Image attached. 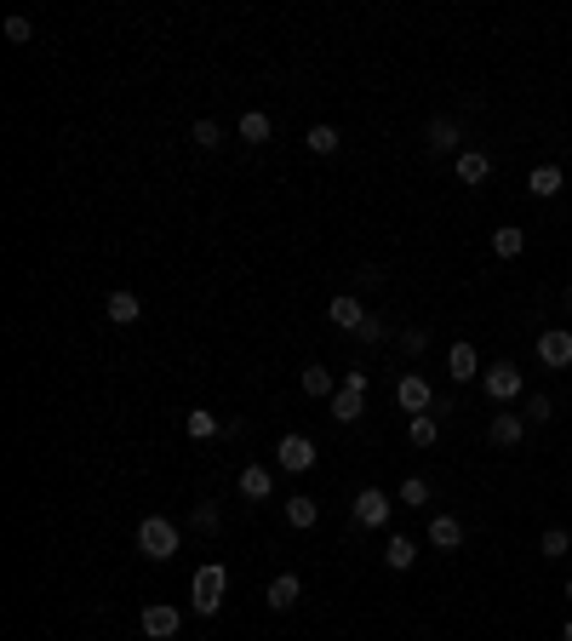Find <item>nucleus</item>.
Returning <instances> with one entry per match:
<instances>
[{"mask_svg":"<svg viewBox=\"0 0 572 641\" xmlns=\"http://www.w3.org/2000/svg\"><path fill=\"white\" fill-rule=\"evenodd\" d=\"M224 595H229V567L224 562L195 567V579H189V607H195L201 618H212V613L224 607Z\"/></svg>","mask_w":572,"mask_h":641,"instance_id":"1","label":"nucleus"},{"mask_svg":"<svg viewBox=\"0 0 572 641\" xmlns=\"http://www.w3.org/2000/svg\"><path fill=\"white\" fill-rule=\"evenodd\" d=\"M138 555H150V562H172V555H178L172 516H143L138 521Z\"/></svg>","mask_w":572,"mask_h":641,"instance_id":"2","label":"nucleus"},{"mask_svg":"<svg viewBox=\"0 0 572 641\" xmlns=\"http://www.w3.org/2000/svg\"><path fill=\"white\" fill-rule=\"evenodd\" d=\"M521 367H510V361H498V367H486L481 373V390H486V401L493 407H510V401H521Z\"/></svg>","mask_w":572,"mask_h":641,"instance_id":"3","label":"nucleus"},{"mask_svg":"<svg viewBox=\"0 0 572 641\" xmlns=\"http://www.w3.org/2000/svg\"><path fill=\"white\" fill-rule=\"evenodd\" d=\"M361 407H367V373H344V384H338V395H332V418L338 424H355L361 418Z\"/></svg>","mask_w":572,"mask_h":641,"instance_id":"4","label":"nucleus"},{"mask_svg":"<svg viewBox=\"0 0 572 641\" xmlns=\"http://www.w3.org/2000/svg\"><path fill=\"white\" fill-rule=\"evenodd\" d=\"M390 510H395V499L384 493V487H361L355 504H349V516H355V527H384Z\"/></svg>","mask_w":572,"mask_h":641,"instance_id":"5","label":"nucleus"},{"mask_svg":"<svg viewBox=\"0 0 572 641\" xmlns=\"http://www.w3.org/2000/svg\"><path fill=\"white\" fill-rule=\"evenodd\" d=\"M315 458H321V453H315L309 436H281V441H275V464H281L286 476H304V469H315Z\"/></svg>","mask_w":572,"mask_h":641,"instance_id":"6","label":"nucleus"},{"mask_svg":"<svg viewBox=\"0 0 572 641\" xmlns=\"http://www.w3.org/2000/svg\"><path fill=\"white\" fill-rule=\"evenodd\" d=\"M138 625H143V636H150V641H172V636L183 630V613H178L172 602H150Z\"/></svg>","mask_w":572,"mask_h":641,"instance_id":"7","label":"nucleus"},{"mask_svg":"<svg viewBox=\"0 0 572 641\" xmlns=\"http://www.w3.org/2000/svg\"><path fill=\"white\" fill-rule=\"evenodd\" d=\"M538 361L544 367H572V332L567 327H549V332H538Z\"/></svg>","mask_w":572,"mask_h":641,"instance_id":"8","label":"nucleus"},{"mask_svg":"<svg viewBox=\"0 0 572 641\" xmlns=\"http://www.w3.org/2000/svg\"><path fill=\"white\" fill-rule=\"evenodd\" d=\"M327 320H332V327H344V332H361L367 327V310H361V298H355V292H338L332 304H327Z\"/></svg>","mask_w":572,"mask_h":641,"instance_id":"9","label":"nucleus"},{"mask_svg":"<svg viewBox=\"0 0 572 641\" xmlns=\"http://www.w3.org/2000/svg\"><path fill=\"white\" fill-rule=\"evenodd\" d=\"M430 401H435V395H430V384H423L418 373H407V378L395 384V407H400V413L418 418V413H430Z\"/></svg>","mask_w":572,"mask_h":641,"instance_id":"10","label":"nucleus"},{"mask_svg":"<svg viewBox=\"0 0 572 641\" xmlns=\"http://www.w3.org/2000/svg\"><path fill=\"white\" fill-rule=\"evenodd\" d=\"M521 436H526V418H521V413H493V424H486V441L504 447V453H510V447H521Z\"/></svg>","mask_w":572,"mask_h":641,"instance_id":"11","label":"nucleus"},{"mask_svg":"<svg viewBox=\"0 0 572 641\" xmlns=\"http://www.w3.org/2000/svg\"><path fill=\"white\" fill-rule=\"evenodd\" d=\"M298 595H304L298 573H275V579H269V590H264V602H269L275 613H292V607H298Z\"/></svg>","mask_w":572,"mask_h":641,"instance_id":"12","label":"nucleus"},{"mask_svg":"<svg viewBox=\"0 0 572 641\" xmlns=\"http://www.w3.org/2000/svg\"><path fill=\"white\" fill-rule=\"evenodd\" d=\"M561 189H567L561 166H533V173H526V195H533V201H556Z\"/></svg>","mask_w":572,"mask_h":641,"instance_id":"13","label":"nucleus"},{"mask_svg":"<svg viewBox=\"0 0 572 641\" xmlns=\"http://www.w3.org/2000/svg\"><path fill=\"white\" fill-rule=\"evenodd\" d=\"M452 173H458V184H486V178H493V155H481V149H458Z\"/></svg>","mask_w":572,"mask_h":641,"instance_id":"14","label":"nucleus"},{"mask_svg":"<svg viewBox=\"0 0 572 641\" xmlns=\"http://www.w3.org/2000/svg\"><path fill=\"white\" fill-rule=\"evenodd\" d=\"M269 493H275V469H269V464H246V469H241V499L264 504Z\"/></svg>","mask_w":572,"mask_h":641,"instance_id":"15","label":"nucleus"},{"mask_svg":"<svg viewBox=\"0 0 572 641\" xmlns=\"http://www.w3.org/2000/svg\"><path fill=\"white\" fill-rule=\"evenodd\" d=\"M430 544L447 550V555L463 550V521H458V516H430Z\"/></svg>","mask_w":572,"mask_h":641,"instance_id":"16","label":"nucleus"},{"mask_svg":"<svg viewBox=\"0 0 572 641\" xmlns=\"http://www.w3.org/2000/svg\"><path fill=\"white\" fill-rule=\"evenodd\" d=\"M103 310H109V320H115V327H138V320H143V304H138V292H109V304H103Z\"/></svg>","mask_w":572,"mask_h":641,"instance_id":"17","label":"nucleus"},{"mask_svg":"<svg viewBox=\"0 0 572 641\" xmlns=\"http://www.w3.org/2000/svg\"><path fill=\"white\" fill-rule=\"evenodd\" d=\"M447 373H452L458 384H470V378L481 373V361H475V344H452V350H447Z\"/></svg>","mask_w":572,"mask_h":641,"instance_id":"18","label":"nucleus"},{"mask_svg":"<svg viewBox=\"0 0 572 641\" xmlns=\"http://www.w3.org/2000/svg\"><path fill=\"white\" fill-rule=\"evenodd\" d=\"M298 390H304V395H315V401H332V395H338V384H332V373H327V367H304V373H298Z\"/></svg>","mask_w":572,"mask_h":641,"instance_id":"19","label":"nucleus"},{"mask_svg":"<svg viewBox=\"0 0 572 641\" xmlns=\"http://www.w3.org/2000/svg\"><path fill=\"white\" fill-rule=\"evenodd\" d=\"M423 149H430V155H452V149H458V121H430Z\"/></svg>","mask_w":572,"mask_h":641,"instance_id":"20","label":"nucleus"},{"mask_svg":"<svg viewBox=\"0 0 572 641\" xmlns=\"http://www.w3.org/2000/svg\"><path fill=\"white\" fill-rule=\"evenodd\" d=\"M315 521H321V504H315V499H286V527H298V532H309Z\"/></svg>","mask_w":572,"mask_h":641,"instance_id":"21","label":"nucleus"},{"mask_svg":"<svg viewBox=\"0 0 572 641\" xmlns=\"http://www.w3.org/2000/svg\"><path fill=\"white\" fill-rule=\"evenodd\" d=\"M412 562H418V544H412V539H400V532H395V539L384 544V567H390V573H407Z\"/></svg>","mask_w":572,"mask_h":641,"instance_id":"22","label":"nucleus"},{"mask_svg":"<svg viewBox=\"0 0 572 641\" xmlns=\"http://www.w3.org/2000/svg\"><path fill=\"white\" fill-rule=\"evenodd\" d=\"M304 143H309V155H338V143H344V132H338V126H327V121H315Z\"/></svg>","mask_w":572,"mask_h":641,"instance_id":"23","label":"nucleus"},{"mask_svg":"<svg viewBox=\"0 0 572 641\" xmlns=\"http://www.w3.org/2000/svg\"><path fill=\"white\" fill-rule=\"evenodd\" d=\"M269 138H275L269 115H264V110H246V115H241V143H269Z\"/></svg>","mask_w":572,"mask_h":641,"instance_id":"24","label":"nucleus"},{"mask_svg":"<svg viewBox=\"0 0 572 641\" xmlns=\"http://www.w3.org/2000/svg\"><path fill=\"white\" fill-rule=\"evenodd\" d=\"M567 550H572V532H567V527H544V539H538V555H544V562H561Z\"/></svg>","mask_w":572,"mask_h":641,"instance_id":"25","label":"nucleus"},{"mask_svg":"<svg viewBox=\"0 0 572 641\" xmlns=\"http://www.w3.org/2000/svg\"><path fill=\"white\" fill-rule=\"evenodd\" d=\"M407 441H412V447H435V441H441V424H435V413H418V418L407 424Z\"/></svg>","mask_w":572,"mask_h":641,"instance_id":"26","label":"nucleus"},{"mask_svg":"<svg viewBox=\"0 0 572 641\" xmlns=\"http://www.w3.org/2000/svg\"><path fill=\"white\" fill-rule=\"evenodd\" d=\"M521 247H526V235H521L515 224H504V229H493V252H498V258H521Z\"/></svg>","mask_w":572,"mask_h":641,"instance_id":"27","label":"nucleus"},{"mask_svg":"<svg viewBox=\"0 0 572 641\" xmlns=\"http://www.w3.org/2000/svg\"><path fill=\"white\" fill-rule=\"evenodd\" d=\"M189 527H195V532H218V527H224V510L206 499V504H195V510H189Z\"/></svg>","mask_w":572,"mask_h":641,"instance_id":"28","label":"nucleus"},{"mask_svg":"<svg viewBox=\"0 0 572 641\" xmlns=\"http://www.w3.org/2000/svg\"><path fill=\"white\" fill-rule=\"evenodd\" d=\"M183 430H189V436H195V441H212V436H218V418H212L206 407H195V413H189V418H183Z\"/></svg>","mask_w":572,"mask_h":641,"instance_id":"29","label":"nucleus"},{"mask_svg":"<svg viewBox=\"0 0 572 641\" xmlns=\"http://www.w3.org/2000/svg\"><path fill=\"white\" fill-rule=\"evenodd\" d=\"M400 504H407V510H423V504H430V481H423V476H407V481H400Z\"/></svg>","mask_w":572,"mask_h":641,"instance_id":"30","label":"nucleus"},{"mask_svg":"<svg viewBox=\"0 0 572 641\" xmlns=\"http://www.w3.org/2000/svg\"><path fill=\"white\" fill-rule=\"evenodd\" d=\"M189 138H195L201 149H218V138H224V132H218V121H195V126H189Z\"/></svg>","mask_w":572,"mask_h":641,"instance_id":"31","label":"nucleus"},{"mask_svg":"<svg viewBox=\"0 0 572 641\" xmlns=\"http://www.w3.org/2000/svg\"><path fill=\"white\" fill-rule=\"evenodd\" d=\"M6 40L24 47V40H35V24H29V17H6Z\"/></svg>","mask_w":572,"mask_h":641,"instance_id":"32","label":"nucleus"},{"mask_svg":"<svg viewBox=\"0 0 572 641\" xmlns=\"http://www.w3.org/2000/svg\"><path fill=\"white\" fill-rule=\"evenodd\" d=\"M423 344H430V332H423V327H407V332H400V350H407V355H423Z\"/></svg>","mask_w":572,"mask_h":641,"instance_id":"33","label":"nucleus"},{"mask_svg":"<svg viewBox=\"0 0 572 641\" xmlns=\"http://www.w3.org/2000/svg\"><path fill=\"white\" fill-rule=\"evenodd\" d=\"M355 338H367V344H384V338H390V327H384V320H378V315H367V327L355 332Z\"/></svg>","mask_w":572,"mask_h":641,"instance_id":"34","label":"nucleus"},{"mask_svg":"<svg viewBox=\"0 0 572 641\" xmlns=\"http://www.w3.org/2000/svg\"><path fill=\"white\" fill-rule=\"evenodd\" d=\"M526 418H556V401H549V395H533V401H526Z\"/></svg>","mask_w":572,"mask_h":641,"instance_id":"35","label":"nucleus"},{"mask_svg":"<svg viewBox=\"0 0 572 641\" xmlns=\"http://www.w3.org/2000/svg\"><path fill=\"white\" fill-rule=\"evenodd\" d=\"M355 281H361V287H384V269H378V264H367L361 275H355Z\"/></svg>","mask_w":572,"mask_h":641,"instance_id":"36","label":"nucleus"},{"mask_svg":"<svg viewBox=\"0 0 572 641\" xmlns=\"http://www.w3.org/2000/svg\"><path fill=\"white\" fill-rule=\"evenodd\" d=\"M561 304H567V310H572V287H567V292H561Z\"/></svg>","mask_w":572,"mask_h":641,"instance_id":"37","label":"nucleus"},{"mask_svg":"<svg viewBox=\"0 0 572 641\" xmlns=\"http://www.w3.org/2000/svg\"><path fill=\"white\" fill-rule=\"evenodd\" d=\"M561 641H572V625H567V630H561Z\"/></svg>","mask_w":572,"mask_h":641,"instance_id":"38","label":"nucleus"},{"mask_svg":"<svg viewBox=\"0 0 572 641\" xmlns=\"http://www.w3.org/2000/svg\"><path fill=\"white\" fill-rule=\"evenodd\" d=\"M567 602H572V579H567Z\"/></svg>","mask_w":572,"mask_h":641,"instance_id":"39","label":"nucleus"}]
</instances>
